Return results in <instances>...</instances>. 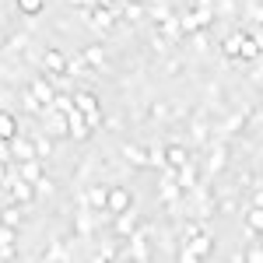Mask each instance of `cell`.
Wrapping results in <instances>:
<instances>
[{
  "instance_id": "6da1fadb",
  "label": "cell",
  "mask_w": 263,
  "mask_h": 263,
  "mask_svg": "<svg viewBox=\"0 0 263 263\" xmlns=\"http://www.w3.org/2000/svg\"><path fill=\"white\" fill-rule=\"evenodd\" d=\"M214 253V235L200 228V232H193V235H186V242L179 249V260L182 263H197V260H207Z\"/></svg>"
},
{
  "instance_id": "7a4b0ae2",
  "label": "cell",
  "mask_w": 263,
  "mask_h": 263,
  "mask_svg": "<svg viewBox=\"0 0 263 263\" xmlns=\"http://www.w3.org/2000/svg\"><path fill=\"white\" fill-rule=\"evenodd\" d=\"M70 99H74V109H78V112H84L88 126L95 130V126L102 123V105H99V95H95V91H88V88H78V91H74Z\"/></svg>"
},
{
  "instance_id": "3957f363",
  "label": "cell",
  "mask_w": 263,
  "mask_h": 263,
  "mask_svg": "<svg viewBox=\"0 0 263 263\" xmlns=\"http://www.w3.org/2000/svg\"><path fill=\"white\" fill-rule=\"evenodd\" d=\"M42 67H46V78L53 81V88H57V81L67 78V53L57 49V46H49V49L42 53Z\"/></svg>"
},
{
  "instance_id": "277c9868",
  "label": "cell",
  "mask_w": 263,
  "mask_h": 263,
  "mask_svg": "<svg viewBox=\"0 0 263 263\" xmlns=\"http://www.w3.org/2000/svg\"><path fill=\"white\" fill-rule=\"evenodd\" d=\"M134 207V193L126 190V186H109V197H105V211L116 218L123 211H130Z\"/></svg>"
},
{
  "instance_id": "5b68a950",
  "label": "cell",
  "mask_w": 263,
  "mask_h": 263,
  "mask_svg": "<svg viewBox=\"0 0 263 263\" xmlns=\"http://www.w3.org/2000/svg\"><path fill=\"white\" fill-rule=\"evenodd\" d=\"M28 91H32V99L39 102L42 109H49L53 105V99H57V88H53V81L42 74V78H35V81H28Z\"/></svg>"
},
{
  "instance_id": "8992f818",
  "label": "cell",
  "mask_w": 263,
  "mask_h": 263,
  "mask_svg": "<svg viewBox=\"0 0 263 263\" xmlns=\"http://www.w3.org/2000/svg\"><path fill=\"white\" fill-rule=\"evenodd\" d=\"M67 137L70 141H88L91 137V126L84 120V112H78V109H67Z\"/></svg>"
},
{
  "instance_id": "52a82bcc",
  "label": "cell",
  "mask_w": 263,
  "mask_h": 263,
  "mask_svg": "<svg viewBox=\"0 0 263 263\" xmlns=\"http://www.w3.org/2000/svg\"><path fill=\"white\" fill-rule=\"evenodd\" d=\"M105 197H109V186L105 182H95V186H88L81 193V207H88V211H105Z\"/></svg>"
},
{
  "instance_id": "ba28073f",
  "label": "cell",
  "mask_w": 263,
  "mask_h": 263,
  "mask_svg": "<svg viewBox=\"0 0 263 263\" xmlns=\"http://www.w3.org/2000/svg\"><path fill=\"white\" fill-rule=\"evenodd\" d=\"M46 134H49L53 141H63V137H67V112L46 109Z\"/></svg>"
},
{
  "instance_id": "9c48e42d",
  "label": "cell",
  "mask_w": 263,
  "mask_h": 263,
  "mask_svg": "<svg viewBox=\"0 0 263 263\" xmlns=\"http://www.w3.org/2000/svg\"><path fill=\"white\" fill-rule=\"evenodd\" d=\"M123 256H130V260H137V263H147L151 260V242L144 235H137V232H130V249Z\"/></svg>"
},
{
  "instance_id": "30bf717a",
  "label": "cell",
  "mask_w": 263,
  "mask_h": 263,
  "mask_svg": "<svg viewBox=\"0 0 263 263\" xmlns=\"http://www.w3.org/2000/svg\"><path fill=\"white\" fill-rule=\"evenodd\" d=\"M120 155L126 162L134 165V168H151V155H147V147H137V144H123Z\"/></svg>"
},
{
  "instance_id": "8fae6325",
  "label": "cell",
  "mask_w": 263,
  "mask_h": 263,
  "mask_svg": "<svg viewBox=\"0 0 263 263\" xmlns=\"http://www.w3.org/2000/svg\"><path fill=\"white\" fill-rule=\"evenodd\" d=\"M162 155H165V165H172V168L193 162V155H190V147H186V144H165Z\"/></svg>"
},
{
  "instance_id": "7c38bea8",
  "label": "cell",
  "mask_w": 263,
  "mask_h": 263,
  "mask_svg": "<svg viewBox=\"0 0 263 263\" xmlns=\"http://www.w3.org/2000/svg\"><path fill=\"white\" fill-rule=\"evenodd\" d=\"M11 144V158H14V162H28V158H35V141H32V137H14V141H7Z\"/></svg>"
},
{
  "instance_id": "4fadbf2b",
  "label": "cell",
  "mask_w": 263,
  "mask_h": 263,
  "mask_svg": "<svg viewBox=\"0 0 263 263\" xmlns=\"http://www.w3.org/2000/svg\"><path fill=\"white\" fill-rule=\"evenodd\" d=\"M14 168H18V176L25 182H32V186H35V182L42 179V176H46V168H42V162L39 158H28V162H14Z\"/></svg>"
},
{
  "instance_id": "5bb4252c",
  "label": "cell",
  "mask_w": 263,
  "mask_h": 263,
  "mask_svg": "<svg viewBox=\"0 0 263 263\" xmlns=\"http://www.w3.org/2000/svg\"><path fill=\"white\" fill-rule=\"evenodd\" d=\"M176 182H179L182 193H190V190H193V186L200 182V172H197V165H193V162L179 165V168H176Z\"/></svg>"
},
{
  "instance_id": "9a60e30c",
  "label": "cell",
  "mask_w": 263,
  "mask_h": 263,
  "mask_svg": "<svg viewBox=\"0 0 263 263\" xmlns=\"http://www.w3.org/2000/svg\"><path fill=\"white\" fill-rule=\"evenodd\" d=\"M81 60L91 67V70H102L105 60H109V53H105V46H84L81 49Z\"/></svg>"
},
{
  "instance_id": "2e32d148",
  "label": "cell",
  "mask_w": 263,
  "mask_h": 263,
  "mask_svg": "<svg viewBox=\"0 0 263 263\" xmlns=\"http://www.w3.org/2000/svg\"><path fill=\"white\" fill-rule=\"evenodd\" d=\"M155 32H158L165 42H179L182 39V28H179V18H176V14H172V18H165V21H158V25H155Z\"/></svg>"
},
{
  "instance_id": "e0dca14e",
  "label": "cell",
  "mask_w": 263,
  "mask_h": 263,
  "mask_svg": "<svg viewBox=\"0 0 263 263\" xmlns=\"http://www.w3.org/2000/svg\"><path fill=\"white\" fill-rule=\"evenodd\" d=\"M134 228H137V211H134V207L112 218V232H116V235H130Z\"/></svg>"
},
{
  "instance_id": "ac0fdd59",
  "label": "cell",
  "mask_w": 263,
  "mask_h": 263,
  "mask_svg": "<svg viewBox=\"0 0 263 263\" xmlns=\"http://www.w3.org/2000/svg\"><path fill=\"white\" fill-rule=\"evenodd\" d=\"M21 130H18V120H14V112H7V109H0V141H14Z\"/></svg>"
},
{
  "instance_id": "d6986e66",
  "label": "cell",
  "mask_w": 263,
  "mask_h": 263,
  "mask_svg": "<svg viewBox=\"0 0 263 263\" xmlns=\"http://www.w3.org/2000/svg\"><path fill=\"white\" fill-rule=\"evenodd\" d=\"M260 232H263V207L253 203V207H249V214H246V235H253V239H256Z\"/></svg>"
},
{
  "instance_id": "ffe728a7",
  "label": "cell",
  "mask_w": 263,
  "mask_h": 263,
  "mask_svg": "<svg viewBox=\"0 0 263 263\" xmlns=\"http://www.w3.org/2000/svg\"><path fill=\"white\" fill-rule=\"evenodd\" d=\"M179 200H182V190H179V182L162 179V203H165V207H176Z\"/></svg>"
},
{
  "instance_id": "44dd1931",
  "label": "cell",
  "mask_w": 263,
  "mask_h": 263,
  "mask_svg": "<svg viewBox=\"0 0 263 263\" xmlns=\"http://www.w3.org/2000/svg\"><path fill=\"white\" fill-rule=\"evenodd\" d=\"M21 218H25V207L21 203H7V207H0V224H21Z\"/></svg>"
},
{
  "instance_id": "7402d4cb",
  "label": "cell",
  "mask_w": 263,
  "mask_h": 263,
  "mask_svg": "<svg viewBox=\"0 0 263 263\" xmlns=\"http://www.w3.org/2000/svg\"><path fill=\"white\" fill-rule=\"evenodd\" d=\"M32 141H35V158H53V151H57V144H53V137H49V134H35V137H32Z\"/></svg>"
},
{
  "instance_id": "603a6c76",
  "label": "cell",
  "mask_w": 263,
  "mask_h": 263,
  "mask_svg": "<svg viewBox=\"0 0 263 263\" xmlns=\"http://www.w3.org/2000/svg\"><path fill=\"white\" fill-rule=\"evenodd\" d=\"M239 39H242V32H232V35H228V39L221 42V57L228 63H235L239 60Z\"/></svg>"
},
{
  "instance_id": "cb8c5ba5",
  "label": "cell",
  "mask_w": 263,
  "mask_h": 263,
  "mask_svg": "<svg viewBox=\"0 0 263 263\" xmlns=\"http://www.w3.org/2000/svg\"><path fill=\"white\" fill-rule=\"evenodd\" d=\"M91 228H95V224H91V218H88V207H81L78 218H74V235H78V239H88Z\"/></svg>"
},
{
  "instance_id": "d4e9b609",
  "label": "cell",
  "mask_w": 263,
  "mask_h": 263,
  "mask_svg": "<svg viewBox=\"0 0 263 263\" xmlns=\"http://www.w3.org/2000/svg\"><path fill=\"white\" fill-rule=\"evenodd\" d=\"M18 4L21 14H28V18H39L42 11H46V0H14Z\"/></svg>"
},
{
  "instance_id": "484cf974",
  "label": "cell",
  "mask_w": 263,
  "mask_h": 263,
  "mask_svg": "<svg viewBox=\"0 0 263 263\" xmlns=\"http://www.w3.org/2000/svg\"><path fill=\"white\" fill-rule=\"evenodd\" d=\"M95 256H99V260H120L123 249L112 242V239H102V246H99V253H95Z\"/></svg>"
},
{
  "instance_id": "4316f807",
  "label": "cell",
  "mask_w": 263,
  "mask_h": 263,
  "mask_svg": "<svg viewBox=\"0 0 263 263\" xmlns=\"http://www.w3.org/2000/svg\"><path fill=\"white\" fill-rule=\"evenodd\" d=\"M147 116L151 120H172V102H151L147 105Z\"/></svg>"
},
{
  "instance_id": "83f0119b",
  "label": "cell",
  "mask_w": 263,
  "mask_h": 263,
  "mask_svg": "<svg viewBox=\"0 0 263 263\" xmlns=\"http://www.w3.org/2000/svg\"><path fill=\"white\" fill-rule=\"evenodd\" d=\"M25 49H28V35H25V32L7 35V49H4V53H25Z\"/></svg>"
},
{
  "instance_id": "f1b7e54d",
  "label": "cell",
  "mask_w": 263,
  "mask_h": 263,
  "mask_svg": "<svg viewBox=\"0 0 263 263\" xmlns=\"http://www.w3.org/2000/svg\"><path fill=\"white\" fill-rule=\"evenodd\" d=\"M256 186H260V172H256V168L239 172V190H256Z\"/></svg>"
},
{
  "instance_id": "f546056e",
  "label": "cell",
  "mask_w": 263,
  "mask_h": 263,
  "mask_svg": "<svg viewBox=\"0 0 263 263\" xmlns=\"http://www.w3.org/2000/svg\"><path fill=\"white\" fill-rule=\"evenodd\" d=\"M67 256H70V253H67V246H63L60 239H57V242H49V249L42 253V260H67Z\"/></svg>"
},
{
  "instance_id": "4dcf8cb0",
  "label": "cell",
  "mask_w": 263,
  "mask_h": 263,
  "mask_svg": "<svg viewBox=\"0 0 263 263\" xmlns=\"http://www.w3.org/2000/svg\"><path fill=\"white\" fill-rule=\"evenodd\" d=\"M182 39H190V46H193L197 53H207V28H200V32H190V35H182Z\"/></svg>"
},
{
  "instance_id": "1f68e13d",
  "label": "cell",
  "mask_w": 263,
  "mask_h": 263,
  "mask_svg": "<svg viewBox=\"0 0 263 263\" xmlns=\"http://www.w3.org/2000/svg\"><path fill=\"white\" fill-rule=\"evenodd\" d=\"M242 260H246V263H260V260H263V249H260V242H253V246H249V249L242 253Z\"/></svg>"
},
{
  "instance_id": "d6a6232c",
  "label": "cell",
  "mask_w": 263,
  "mask_h": 263,
  "mask_svg": "<svg viewBox=\"0 0 263 263\" xmlns=\"http://www.w3.org/2000/svg\"><path fill=\"white\" fill-rule=\"evenodd\" d=\"M53 190H57V182L49 179V176H42V179L35 182V197H42V193H53Z\"/></svg>"
},
{
  "instance_id": "836d02e7",
  "label": "cell",
  "mask_w": 263,
  "mask_h": 263,
  "mask_svg": "<svg viewBox=\"0 0 263 263\" xmlns=\"http://www.w3.org/2000/svg\"><path fill=\"white\" fill-rule=\"evenodd\" d=\"M18 239V232L11 228V224H0V246H7V242H14Z\"/></svg>"
},
{
  "instance_id": "e575fe53",
  "label": "cell",
  "mask_w": 263,
  "mask_h": 263,
  "mask_svg": "<svg viewBox=\"0 0 263 263\" xmlns=\"http://www.w3.org/2000/svg\"><path fill=\"white\" fill-rule=\"evenodd\" d=\"M182 70H186V63H182V60H168V63H165V74H172V78H179Z\"/></svg>"
},
{
  "instance_id": "d590c367",
  "label": "cell",
  "mask_w": 263,
  "mask_h": 263,
  "mask_svg": "<svg viewBox=\"0 0 263 263\" xmlns=\"http://www.w3.org/2000/svg\"><path fill=\"white\" fill-rule=\"evenodd\" d=\"M0 260H18V246H14V242L0 246Z\"/></svg>"
},
{
  "instance_id": "8d00e7d4",
  "label": "cell",
  "mask_w": 263,
  "mask_h": 263,
  "mask_svg": "<svg viewBox=\"0 0 263 263\" xmlns=\"http://www.w3.org/2000/svg\"><path fill=\"white\" fill-rule=\"evenodd\" d=\"M151 46H155V53H168V46H172V42H165L162 35L155 32V39H151Z\"/></svg>"
},
{
  "instance_id": "74e56055",
  "label": "cell",
  "mask_w": 263,
  "mask_h": 263,
  "mask_svg": "<svg viewBox=\"0 0 263 263\" xmlns=\"http://www.w3.org/2000/svg\"><path fill=\"white\" fill-rule=\"evenodd\" d=\"M102 126H105V130H123V120H120V116H105Z\"/></svg>"
},
{
  "instance_id": "f35d334b",
  "label": "cell",
  "mask_w": 263,
  "mask_h": 263,
  "mask_svg": "<svg viewBox=\"0 0 263 263\" xmlns=\"http://www.w3.org/2000/svg\"><path fill=\"white\" fill-rule=\"evenodd\" d=\"M249 21H253V25H260V0H253V4H249Z\"/></svg>"
},
{
  "instance_id": "ab89813d",
  "label": "cell",
  "mask_w": 263,
  "mask_h": 263,
  "mask_svg": "<svg viewBox=\"0 0 263 263\" xmlns=\"http://www.w3.org/2000/svg\"><path fill=\"white\" fill-rule=\"evenodd\" d=\"M0 162H14V158H11V144L7 141H0Z\"/></svg>"
},
{
  "instance_id": "60d3db41",
  "label": "cell",
  "mask_w": 263,
  "mask_h": 263,
  "mask_svg": "<svg viewBox=\"0 0 263 263\" xmlns=\"http://www.w3.org/2000/svg\"><path fill=\"white\" fill-rule=\"evenodd\" d=\"M4 49H7V35L0 32V53H4Z\"/></svg>"
},
{
  "instance_id": "b9f144b4",
  "label": "cell",
  "mask_w": 263,
  "mask_h": 263,
  "mask_svg": "<svg viewBox=\"0 0 263 263\" xmlns=\"http://www.w3.org/2000/svg\"><path fill=\"white\" fill-rule=\"evenodd\" d=\"M0 21H4V7H0Z\"/></svg>"
}]
</instances>
